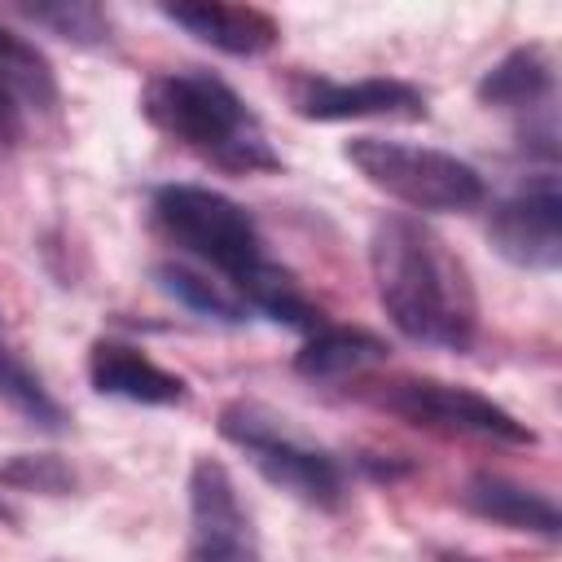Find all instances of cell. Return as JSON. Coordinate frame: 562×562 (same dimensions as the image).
<instances>
[{"mask_svg":"<svg viewBox=\"0 0 562 562\" xmlns=\"http://www.w3.org/2000/svg\"><path fill=\"white\" fill-rule=\"evenodd\" d=\"M154 281L162 294H171L176 303H184L189 312L206 316V321H220V325H241L250 316V307L237 299V290H228V281H211L206 272L189 268V263H158L154 268Z\"/></svg>","mask_w":562,"mask_h":562,"instance_id":"obj_17","label":"cell"},{"mask_svg":"<svg viewBox=\"0 0 562 562\" xmlns=\"http://www.w3.org/2000/svg\"><path fill=\"white\" fill-rule=\"evenodd\" d=\"M88 382L97 395H114L127 404H149V408H171L189 400L184 378H176L171 369H162L158 360H149L140 347L132 342H114V338H97L88 351Z\"/></svg>","mask_w":562,"mask_h":562,"instance_id":"obj_10","label":"cell"},{"mask_svg":"<svg viewBox=\"0 0 562 562\" xmlns=\"http://www.w3.org/2000/svg\"><path fill=\"white\" fill-rule=\"evenodd\" d=\"M382 408H391L395 417L426 426V430H452V435H483V439H501V443H536V430L527 422H518L509 408H501L496 400L470 391V386H452L439 378H400L386 382V391L378 395Z\"/></svg>","mask_w":562,"mask_h":562,"instance_id":"obj_6","label":"cell"},{"mask_svg":"<svg viewBox=\"0 0 562 562\" xmlns=\"http://www.w3.org/2000/svg\"><path fill=\"white\" fill-rule=\"evenodd\" d=\"M13 13L79 48L110 44V13L92 0H35V4H13Z\"/></svg>","mask_w":562,"mask_h":562,"instance_id":"obj_18","label":"cell"},{"mask_svg":"<svg viewBox=\"0 0 562 562\" xmlns=\"http://www.w3.org/2000/svg\"><path fill=\"white\" fill-rule=\"evenodd\" d=\"M285 97L299 119L312 123H347V119H422L426 92L404 79H356L338 83L325 75H294Z\"/></svg>","mask_w":562,"mask_h":562,"instance_id":"obj_9","label":"cell"},{"mask_svg":"<svg viewBox=\"0 0 562 562\" xmlns=\"http://www.w3.org/2000/svg\"><path fill=\"white\" fill-rule=\"evenodd\" d=\"M149 211H154L158 233L171 246H180L184 255H193V259L211 263L215 272H224L228 285H237L250 268H259L268 259L255 215L241 202H233L228 193H220V189L162 184V189H154Z\"/></svg>","mask_w":562,"mask_h":562,"instance_id":"obj_5","label":"cell"},{"mask_svg":"<svg viewBox=\"0 0 562 562\" xmlns=\"http://www.w3.org/2000/svg\"><path fill=\"white\" fill-rule=\"evenodd\" d=\"M22 127H26V110L0 88V149H13L22 140Z\"/></svg>","mask_w":562,"mask_h":562,"instance_id":"obj_21","label":"cell"},{"mask_svg":"<svg viewBox=\"0 0 562 562\" xmlns=\"http://www.w3.org/2000/svg\"><path fill=\"white\" fill-rule=\"evenodd\" d=\"M220 435L233 448H241L250 457V465L272 487L290 492L294 501H303L312 509H338L347 501L342 465L325 448L294 435L285 426V417H277L272 408H263L255 400H233L220 408Z\"/></svg>","mask_w":562,"mask_h":562,"instance_id":"obj_3","label":"cell"},{"mask_svg":"<svg viewBox=\"0 0 562 562\" xmlns=\"http://www.w3.org/2000/svg\"><path fill=\"white\" fill-rule=\"evenodd\" d=\"M0 88L22 105V110H53L57 105V75L48 57L18 31L0 22Z\"/></svg>","mask_w":562,"mask_h":562,"instance_id":"obj_16","label":"cell"},{"mask_svg":"<svg viewBox=\"0 0 562 562\" xmlns=\"http://www.w3.org/2000/svg\"><path fill=\"white\" fill-rule=\"evenodd\" d=\"M233 290H237V299H241L250 312H259V316H268V321H277V325H290V329H303V334H312V329L325 325L321 307H316V303L299 290V281H294L285 268H277L272 259H263L259 268H250Z\"/></svg>","mask_w":562,"mask_h":562,"instance_id":"obj_15","label":"cell"},{"mask_svg":"<svg viewBox=\"0 0 562 562\" xmlns=\"http://www.w3.org/2000/svg\"><path fill=\"white\" fill-rule=\"evenodd\" d=\"M342 158L373 189H382L386 198L413 211H474L487 202V180L479 176V167H470L448 149L356 136L342 145Z\"/></svg>","mask_w":562,"mask_h":562,"instance_id":"obj_4","label":"cell"},{"mask_svg":"<svg viewBox=\"0 0 562 562\" xmlns=\"http://www.w3.org/2000/svg\"><path fill=\"white\" fill-rule=\"evenodd\" d=\"M189 562H263L250 509L215 457L189 470Z\"/></svg>","mask_w":562,"mask_h":562,"instance_id":"obj_7","label":"cell"},{"mask_svg":"<svg viewBox=\"0 0 562 562\" xmlns=\"http://www.w3.org/2000/svg\"><path fill=\"white\" fill-rule=\"evenodd\" d=\"M483 105L496 110H527V114H549L553 101V61L540 44L509 48L474 88Z\"/></svg>","mask_w":562,"mask_h":562,"instance_id":"obj_13","label":"cell"},{"mask_svg":"<svg viewBox=\"0 0 562 562\" xmlns=\"http://www.w3.org/2000/svg\"><path fill=\"white\" fill-rule=\"evenodd\" d=\"M140 114L162 136L193 149L220 171H233V176L281 171V154L272 149L259 114L211 70L184 66V70H162L145 79Z\"/></svg>","mask_w":562,"mask_h":562,"instance_id":"obj_2","label":"cell"},{"mask_svg":"<svg viewBox=\"0 0 562 562\" xmlns=\"http://www.w3.org/2000/svg\"><path fill=\"white\" fill-rule=\"evenodd\" d=\"M0 400L9 404V408H18L22 417H31L35 426H44V430H61L66 426V413H61V404L48 395V386L0 342Z\"/></svg>","mask_w":562,"mask_h":562,"instance_id":"obj_19","label":"cell"},{"mask_svg":"<svg viewBox=\"0 0 562 562\" xmlns=\"http://www.w3.org/2000/svg\"><path fill=\"white\" fill-rule=\"evenodd\" d=\"M492 246L527 272H553L562 263V189L553 171L531 176L487 215Z\"/></svg>","mask_w":562,"mask_h":562,"instance_id":"obj_8","label":"cell"},{"mask_svg":"<svg viewBox=\"0 0 562 562\" xmlns=\"http://www.w3.org/2000/svg\"><path fill=\"white\" fill-rule=\"evenodd\" d=\"M167 22L189 31L193 40L228 53V57H263L277 48L281 26L272 13L255 4H220V0H184V4H158Z\"/></svg>","mask_w":562,"mask_h":562,"instance_id":"obj_11","label":"cell"},{"mask_svg":"<svg viewBox=\"0 0 562 562\" xmlns=\"http://www.w3.org/2000/svg\"><path fill=\"white\" fill-rule=\"evenodd\" d=\"M386 342L369 329H356V325H321L307 334V342L299 347L294 356V369L312 382H334V378H347V373H360L364 364H378L386 360Z\"/></svg>","mask_w":562,"mask_h":562,"instance_id":"obj_14","label":"cell"},{"mask_svg":"<svg viewBox=\"0 0 562 562\" xmlns=\"http://www.w3.org/2000/svg\"><path fill=\"white\" fill-rule=\"evenodd\" d=\"M0 483H9V487H18V492L66 496V492L75 487V470H70L61 457H48V452H40V457L22 452V457H13V461L0 465Z\"/></svg>","mask_w":562,"mask_h":562,"instance_id":"obj_20","label":"cell"},{"mask_svg":"<svg viewBox=\"0 0 562 562\" xmlns=\"http://www.w3.org/2000/svg\"><path fill=\"white\" fill-rule=\"evenodd\" d=\"M439 562H483V558H474V553H443Z\"/></svg>","mask_w":562,"mask_h":562,"instance_id":"obj_22","label":"cell"},{"mask_svg":"<svg viewBox=\"0 0 562 562\" xmlns=\"http://www.w3.org/2000/svg\"><path fill=\"white\" fill-rule=\"evenodd\" d=\"M369 272L386 321L422 347L470 351L479 334V294L452 246L413 215L378 220L369 237Z\"/></svg>","mask_w":562,"mask_h":562,"instance_id":"obj_1","label":"cell"},{"mask_svg":"<svg viewBox=\"0 0 562 562\" xmlns=\"http://www.w3.org/2000/svg\"><path fill=\"white\" fill-rule=\"evenodd\" d=\"M461 505L487 522H501L509 531H536V536H558L562 531V518H558V505L553 496L518 483V479H505V474H492V470H479L465 479L461 487Z\"/></svg>","mask_w":562,"mask_h":562,"instance_id":"obj_12","label":"cell"}]
</instances>
